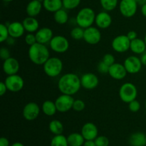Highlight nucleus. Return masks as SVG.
Returning <instances> with one entry per match:
<instances>
[{
    "label": "nucleus",
    "mask_w": 146,
    "mask_h": 146,
    "mask_svg": "<svg viewBox=\"0 0 146 146\" xmlns=\"http://www.w3.org/2000/svg\"><path fill=\"white\" fill-rule=\"evenodd\" d=\"M81 87V78L75 73L63 74L58 81V88L61 94L73 96L79 91Z\"/></svg>",
    "instance_id": "f257e3e1"
},
{
    "label": "nucleus",
    "mask_w": 146,
    "mask_h": 146,
    "mask_svg": "<svg viewBox=\"0 0 146 146\" xmlns=\"http://www.w3.org/2000/svg\"><path fill=\"white\" fill-rule=\"evenodd\" d=\"M29 58L36 65H43L50 57V52L46 44L36 42L29 47L28 51Z\"/></svg>",
    "instance_id": "f03ea898"
},
{
    "label": "nucleus",
    "mask_w": 146,
    "mask_h": 146,
    "mask_svg": "<svg viewBox=\"0 0 146 146\" xmlns=\"http://www.w3.org/2000/svg\"><path fill=\"white\" fill-rule=\"evenodd\" d=\"M95 11L90 7H84L80 9L76 17V22L77 25L84 29L92 27L96 19Z\"/></svg>",
    "instance_id": "7ed1b4c3"
},
{
    "label": "nucleus",
    "mask_w": 146,
    "mask_h": 146,
    "mask_svg": "<svg viewBox=\"0 0 146 146\" xmlns=\"http://www.w3.org/2000/svg\"><path fill=\"white\" fill-rule=\"evenodd\" d=\"M64 64L62 60L56 57H51L43 64L44 73L49 77H56L62 72Z\"/></svg>",
    "instance_id": "20e7f679"
},
{
    "label": "nucleus",
    "mask_w": 146,
    "mask_h": 146,
    "mask_svg": "<svg viewBox=\"0 0 146 146\" xmlns=\"http://www.w3.org/2000/svg\"><path fill=\"white\" fill-rule=\"evenodd\" d=\"M138 96V90L133 83L125 82L119 89V97L125 103H130L133 100H136Z\"/></svg>",
    "instance_id": "39448f33"
},
{
    "label": "nucleus",
    "mask_w": 146,
    "mask_h": 146,
    "mask_svg": "<svg viewBox=\"0 0 146 146\" xmlns=\"http://www.w3.org/2000/svg\"><path fill=\"white\" fill-rule=\"evenodd\" d=\"M50 48L54 52L62 54L68 50L69 41L66 37L62 35L54 36L49 43Z\"/></svg>",
    "instance_id": "423d86ee"
},
{
    "label": "nucleus",
    "mask_w": 146,
    "mask_h": 146,
    "mask_svg": "<svg viewBox=\"0 0 146 146\" xmlns=\"http://www.w3.org/2000/svg\"><path fill=\"white\" fill-rule=\"evenodd\" d=\"M4 83L7 85L8 91L11 92H18L21 91L24 86V80L18 74L9 75L6 77Z\"/></svg>",
    "instance_id": "0eeeda50"
},
{
    "label": "nucleus",
    "mask_w": 146,
    "mask_h": 146,
    "mask_svg": "<svg viewBox=\"0 0 146 146\" xmlns=\"http://www.w3.org/2000/svg\"><path fill=\"white\" fill-rule=\"evenodd\" d=\"M131 40L125 34H120L114 37L111 42L113 50L118 53H124L130 50Z\"/></svg>",
    "instance_id": "6e6552de"
},
{
    "label": "nucleus",
    "mask_w": 146,
    "mask_h": 146,
    "mask_svg": "<svg viewBox=\"0 0 146 146\" xmlns=\"http://www.w3.org/2000/svg\"><path fill=\"white\" fill-rule=\"evenodd\" d=\"M138 4L135 0H121L119 4L120 12L125 18L133 17L136 14Z\"/></svg>",
    "instance_id": "1a4fd4ad"
},
{
    "label": "nucleus",
    "mask_w": 146,
    "mask_h": 146,
    "mask_svg": "<svg viewBox=\"0 0 146 146\" xmlns=\"http://www.w3.org/2000/svg\"><path fill=\"white\" fill-rule=\"evenodd\" d=\"M74 100H75L73 96L61 94L54 101L56 106L57 111L59 113H66L69 111L73 108Z\"/></svg>",
    "instance_id": "9d476101"
},
{
    "label": "nucleus",
    "mask_w": 146,
    "mask_h": 146,
    "mask_svg": "<svg viewBox=\"0 0 146 146\" xmlns=\"http://www.w3.org/2000/svg\"><path fill=\"white\" fill-rule=\"evenodd\" d=\"M123 65L127 72L135 74L139 72L142 69L143 64L141 59L137 56H129L123 62Z\"/></svg>",
    "instance_id": "9b49d317"
},
{
    "label": "nucleus",
    "mask_w": 146,
    "mask_h": 146,
    "mask_svg": "<svg viewBox=\"0 0 146 146\" xmlns=\"http://www.w3.org/2000/svg\"><path fill=\"white\" fill-rule=\"evenodd\" d=\"M101 32L98 27H90L85 29L84 40L89 44H97L101 40Z\"/></svg>",
    "instance_id": "f8f14e48"
},
{
    "label": "nucleus",
    "mask_w": 146,
    "mask_h": 146,
    "mask_svg": "<svg viewBox=\"0 0 146 146\" xmlns=\"http://www.w3.org/2000/svg\"><path fill=\"white\" fill-rule=\"evenodd\" d=\"M40 107L37 103L30 102L23 108L22 115L26 120L33 121L38 117L40 114Z\"/></svg>",
    "instance_id": "ddd939ff"
},
{
    "label": "nucleus",
    "mask_w": 146,
    "mask_h": 146,
    "mask_svg": "<svg viewBox=\"0 0 146 146\" xmlns=\"http://www.w3.org/2000/svg\"><path fill=\"white\" fill-rule=\"evenodd\" d=\"M81 87L86 90H94L98 85L99 80L96 74L88 72L81 76Z\"/></svg>",
    "instance_id": "4468645a"
},
{
    "label": "nucleus",
    "mask_w": 146,
    "mask_h": 146,
    "mask_svg": "<svg viewBox=\"0 0 146 146\" xmlns=\"http://www.w3.org/2000/svg\"><path fill=\"white\" fill-rule=\"evenodd\" d=\"M81 133L86 140H94L98 136V129L94 123L88 122L82 126Z\"/></svg>",
    "instance_id": "2eb2a0df"
},
{
    "label": "nucleus",
    "mask_w": 146,
    "mask_h": 146,
    "mask_svg": "<svg viewBox=\"0 0 146 146\" xmlns=\"http://www.w3.org/2000/svg\"><path fill=\"white\" fill-rule=\"evenodd\" d=\"M2 69L4 72L7 74V76L16 74L19 71V62L17 59L11 57L4 60L2 64Z\"/></svg>",
    "instance_id": "dca6fc26"
},
{
    "label": "nucleus",
    "mask_w": 146,
    "mask_h": 146,
    "mask_svg": "<svg viewBox=\"0 0 146 146\" xmlns=\"http://www.w3.org/2000/svg\"><path fill=\"white\" fill-rule=\"evenodd\" d=\"M95 24L98 29H106L110 27L112 24V17L108 11H102L96 14Z\"/></svg>",
    "instance_id": "f3484780"
},
{
    "label": "nucleus",
    "mask_w": 146,
    "mask_h": 146,
    "mask_svg": "<svg viewBox=\"0 0 146 146\" xmlns=\"http://www.w3.org/2000/svg\"><path fill=\"white\" fill-rule=\"evenodd\" d=\"M127 74H128V72H127L123 64L115 62L113 64L110 66L108 74L110 75V77H112L114 80H123L126 77Z\"/></svg>",
    "instance_id": "a211bd4d"
},
{
    "label": "nucleus",
    "mask_w": 146,
    "mask_h": 146,
    "mask_svg": "<svg viewBox=\"0 0 146 146\" xmlns=\"http://www.w3.org/2000/svg\"><path fill=\"white\" fill-rule=\"evenodd\" d=\"M37 42L43 44H49L51 40L54 37V33L52 29L49 27H41L38 29V31L35 33Z\"/></svg>",
    "instance_id": "6ab92c4d"
},
{
    "label": "nucleus",
    "mask_w": 146,
    "mask_h": 146,
    "mask_svg": "<svg viewBox=\"0 0 146 146\" xmlns=\"http://www.w3.org/2000/svg\"><path fill=\"white\" fill-rule=\"evenodd\" d=\"M7 27H8L9 36L14 39L20 38L24 35L25 32L24 25L22 22H20V21H13V22L9 23Z\"/></svg>",
    "instance_id": "aec40b11"
},
{
    "label": "nucleus",
    "mask_w": 146,
    "mask_h": 146,
    "mask_svg": "<svg viewBox=\"0 0 146 146\" xmlns=\"http://www.w3.org/2000/svg\"><path fill=\"white\" fill-rule=\"evenodd\" d=\"M43 4L38 0H31L26 7V12L29 17H36L41 13L42 10Z\"/></svg>",
    "instance_id": "412c9836"
},
{
    "label": "nucleus",
    "mask_w": 146,
    "mask_h": 146,
    "mask_svg": "<svg viewBox=\"0 0 146 146\" xmlns=\"http://www.w3.org/2000/svg\"><path fill=\"white\" fill-rule=\"evenodd\" d=\"M22 24L25 31L28 33H36L39 29V22L36 17L28 16L23 20Z\"/></svg>",
    "instance_id": "4be33fe9"
},
{
    "label": "nucleus",
    "mask_w": 146,
    "mask_h": 146,
    "mask_svg": "<svg viewBox=\"0 0 146 146\" xmlns=\"http://www.w3.org/2000/svg\"><path fill=\"white\" fill-rule=\"evenodd\" d=\"M130 50L136 54H142L145 52L146 44L144 40L141 38H136L131 42Z\"/></svg>",
    "instance_id": "5701e85b"
},
{
    "label": "nucleus",
    "mask_w": 146,
    "mask_h": 146,
    "mask_svg": "<svg viewBox=\"0 0 146 146\" xmlns=\"http://www.w3.org/2000/svg\"><path fill=\"white\" fill-rule=\"evenodd\" d=\"M43 7L48 12L55 13L63 8L62 0H44Z\"/></svg>",
    "instance_id": "b1692460"
},
{
    "label": "nucleus",
    "mask_w": 146,
    "mask_h": 146,
    "mask_svg": "<svg viewBox=\"0 0 146 146\" xmlns=\"http://www.w3.org/2000/svg\"><path fill=\"white\" fill-rule=\"evenodd\" d=\"M128 142L131 146H145V134L141 132H136V133H133L130 136Z\"/></svg>",
    "instance_id": "393cba45"
},
{
    "label": "nucleus",
    "mask_w": 146,
    "mask_h": 146,
    "mask_svg": "<svg viewBox=\"0 0 146 146\" xmlns=\"http://www.w3.org/2000/svg\"><path fill=\"white\" fill-rule=\"evenodd\" d=\"M68 145L69 146H83L86 140L81 133H72L67 137Z\"/></svg>",
    "instance_id": "a878e982"
},
{
    "label": "nucleus",
    "mask_w": 146,
    "mask_h": 146,
    "mask_svg": "<svg viewBox=\"0 0 146 146\" xmlns=\"http://www.w3.org/2000/svg\"><path fill=\"white\" fill-rule=\"evenodd\" d=\"M41 110H42L43 113L47 116H54V115L56 113L57 109L56 106L55 102L52 101V100H45L44 102L42 103L41 105Z\"/></svg>",
    "instance_id": "bb28decb"
},
{
    "label": "nucleus",
    "mask_w": 146,
    "mask_h": 146,
    "mask_svg": "<svg viewBox=\"0 0 146 146\" xmlns=\"http://www.w3.org/2000/svg\"><path fill=\"white\" fill-rule=\"evenodd\" d=\"M64 129V125L60 120H53L48 124V130L54 135L63 134Z\"/></svg>",
    "instance_id": "cd10ccee"
},
{
    "label": "nucleus",
    "mask_w": 146,
    "mask_h": 146,
    "mask_svg": "<svg viewBox=\"0 0 146 146\" xmlns=\"http://www.w3.org/2000/svg\"><path fill=\"white\" fill-rule=\"evenodd\" d=\"M54 19L58 24H66L68 21V14L66 9L62 8L54 13Z\"/></svg>",
    "instance_id": "c85d7f7f"
},
{
    "label": "nucleus",
    "mask_w": 146,
    "mask_h": 146,
    "mask_svg": "<svg viewBox=\"0 0 146 146\" xmlns=\"http://www.w3.org/2000/svg\"><path fill=\"white\" fill-rule=\"evenodd\" d=\"M51 146H69L67 140V137L64 135H54L51 140Z\"/></svg>",
    "instance_id": "c756f323"
},
{
    "label": "nucleus",
    "mask_w": 146,
    "mask_h": 146,
    "mask_svg": "<svg viewBox=\"0 0 146 146\" xmlns=\"http://www.w3.org/2000/svg\"><path fill=\"white\" fill-rule=\"evenodd\" d=\"M100 4L104 11H111L117 7L118 0H100Z\"/></svg>",
    "instance_id": "7c9ffc66"
},
{
    "label": "nucleus",
    "mask_w": 146,
    "mask_h": 146,
    "mask_svg": "<svg viewBox=\"0 0 146 146\" xmlns=\"http://www.w3.org/2000/svg\"><path fill=\"white\" fill-rule=\"evenodd\" d=\"M84 31H85V29L77 26V27H74L71 29V32H70V35H71V38L75 40H84Z\"/></svg>",
    "instance_id": "2f4dec72"
},
{
    "label": "nucleus",
    "mask_w": 146,
    "mask_h": 146,
    "mask_svg": "<svg viewBox=\"0 0 146 146\" xmlns=\"http://www.w3.org/2000/svg\"><path fill=\"white\" fill-rule=\"evenodd\" d=\"M81 0H62L63 8L66 10H72L77 8L81 4Z\"/></svg>",
    "instance_id": "473e14b6"
},
{
    "label": "nucleus",
    "mask_w": 146,
    "mask_h": 146,
    "mask_svg": "<svg viewBox=\"0 0 146 146\" xmlns=\"http://www.w3.org/2000/svg\"><path fill=\"white\" fill-rule=\"evenodd\" d=\"M9 37V32L8 27L7 24H0V42L1 43L7 42Z\"/></svg>",
    "instance_id": "72a5a7b5"
},
{
    "label": "nucleus",
    "mask_w": 146,
    "mask_h": 146,
    "mask_svg": "<svg viewBox=\"0 0 146 146\" xmlns=\"http://www.w3.org/2000/svg\"><path fill=\"white\" fill-rule=\"evenodd\" d=\"M96 146H108L109 139L105 135H99L94 140Z\"/></svg>",
    "instance_id": "f704fd0d"
},
{
    "label": "nucleus",
    "mask_w": 146,
    "mask_h": 146,
    "mask_svg": "<svg viewBox=\"0 0 146 146\" xmlns=\"http://www.w3.org/2000/svg\"><path fill=\"white\" fill-rule=\"evenodd\" d=\"M86 103L84 100L81 99H76L74 100V104H73V110L76 112H81L85 109Z\"/></svg>",
    "instance_id": "c9c22d12"
},
{
    "label": "nucleus",
    "mask_w": 146,
    "mask_h": 146,
    "mask_svg": "<svg viewBox=\"0 0 146 146\" xmlns=\"http://www.w3.org/2000/svg\"><path fill=\"white\" fill-rule=\"evenodd\" d=\"M24 41H25L26 44L29 47L36 44L37 42V40L35 33H27L24 37Z\"/></svg>",
    "instance_id": "e433bc0d"
},
{
    "label": "nucleus",
    "mask_w": 146,
    "mask_h": 146,
    "mask_svg": "<svg viewBox=\"0 0 146 146\" xmlns=\"http://www.w3.org/2000/svg\"><path fill=\"white\" fill-rule=\"evenodd\" d=\"M141 107V103L137 100H133L132 102L128 103V109H129L130 111L133 112V113H137V112L139 111Z\"/></svg>",
    "instance_id": "4c0bfd02"
},
{
    "label": "nucleus",
    "mask_w": 146,
    "mask_h": 146,
    "mask_svg": "<svg viewBox=\"0 0 146 146\" xmlns=\"http://www.w3.org/2000/svg\"><path fill=\"white\" fill-rule=\"evenodd\" d=\"M109 68L110 66H108V64H106L103 61L99 62V63H98V65H97V70H98V72H100L101 74H108Z\"/></svg>",
    "instance_id": "58836bf2"
},
{
    "label": "nucleus",
    "mask_w": 146,
    "mask_h": 146,
    "mask_svg": "<svg viewBox=\"0 0 146 146\" xmlns=\"http://www.w3.org/2000/svg\"><path fill=\"white\" fill-rule=\"evenodd\" d=\"M102 61L108 64V66H111L115 62V59L113 54H111V53H107V54H104Z\"/></svg>",
    "instance_id": "ea45409f"
},
{
    "label": "nucleus",
    "mask_w": 146,
    "mask_h": 146,
    "mask_svg": "<svg viewBox=\"0 0 146 146\" xmlns=\"http://www.w3.org/2000/svg\"><path fill=\"white\" fill-rule=\"evenodd\" d=\"M0 57H1V60H3L4 61L11 57V53H10L9 50L6 47H1L0 50Z\"/></svg>",
    "instance_id": "a19ab883"
},
{
    "label": "nucleus",
    "mask_w": 146,
    "mask_h": 146,
    "mask_svg": "<svg viewBox=\"0 0 146 146\" xmlns=\"http://www.w3.org/2000/svg\"><path fill=\"white\" fill-rule=\"evenodd\" d=\"M7 91H8V89L4 82H0V95L4 96Z\"/></svg>",
    "instance_id": "79ce46f5"
},
{
    "label": "nucleus",
    "mask_w": 146,
    "mask_h": 146,
    "mask_svg": "<svg viewBox=\"0 0 146 146\" xmlns=\"http://www.w3.org/2000/svg\"><path fill=\"white\" fill-rule=\"evenodd\" d=\"M126 35L127 37H128V39L131 40V42L135 40L136 38H138V34H137L136 31H134V30H131V31H129Z\"/></svg>",
    "instance_id": "37998d69"
},
{
    "label": "nucleus",
    "mask_w": 146,
    "mask_h": 146,
    "mask_svg": "<svg viewBox=\"0 0 146 146\" xmlns=\"http://www.w3.org/2000/svg\"><path fill=\"white\" fill-rule=\"evenodd\" d=\"M0 146H9V141L5 137H1L0 138Z\"/></svg>",
    "instance_id": "c03bdc74"
},
{
    "label": "nucleus",
    "mask_w": 146,
    "mask_h": 146,
    "mask_svg": "<svg viewBox=\"0 0 146 146\" xmlns=\"http://www.w3.org/2000/svg\"><path fill=\"white\" fill-rule=\"evenodd\" d=\"M83 146H96L94 140H86Z\"/></svg>",
    "instance_id": "a18cd8bd"
},
{
    "label": "nucleus",
    "mask_w": 146,
    "mask_h": 146,
    "mask_svg": "<svg viewBox=\"0 0 146 146\" xmlns=\"http://www.w3.org/2000/svg\"><path fill=\"white\" fill-rule=\"evenodd\" d=\"M141 57H140V59H141V62H142L143 65H145L146 66V52H144L143 54H141Z\"/></svg>",
    "instance_id": "49530a36"
},
{
    "label": "nucleus",
    "mask_w": 146,
    "mask_h": 146,
    "mask_svg": "<svg viewBox=\"0 0 146 146\" xmlns=\"http://www.w3.org/2000/svg\"><path fill=\"white\" fill-rule=\"evenodd\" d=\"M6 42L8 43V44H9V45H13V44H14V42H15V39L13 38V37H9Z\"/></svg>",
    "instance_id": "de8ad7c7"
},
{
    "label": "nucleus",
    "mask_w": 146,
    "mask_h": 146,
    "mask_svg": "<svg viewBox=\"0 0 146 146\" xmlns=\"http://www.w3.org/2000/svg\"><path fill=\"white\" fill-rule=\"evenodd\" d=\"M141 13L144 17H146V3L143 4L142 7H141Z\"/></svg>",
    "instance_id": "09e8293b"
},
{
    "label": "nucleus",
    "mask_w": 146,
    "mask_h": 146,
    "mask_svg": "<svg viewBox=\"0 0 146 146\" xmlns=\"http://www.w3.org/2000/svg\"><path fill=\"white\" fill-rule=\"evenodd\" d=\"M11 146H24V145L22 144V143H20V142H16V143H13Z\"/></svg>",
    "instance_id": "8fccbe9b"
},
{
    "label": "nucleus",
    "mask_w": 146,
    "mask_h": 146,
    "mask_svg": "<svg viewBox=\"0 0 146 146\" xmlns=\"http://www.w3.org/2000/svg\"><path fill=\"white\" fill-rule=\"evenodd\" d=\"M135 1H136L137 3H138V4H140V3H141L143 1V0H135Z\"/></svg>",
    "instance_id": "3c124183"
},
{
    "label": "nucleus",
    "mask_w": 146,
    "mask_h": 146,
    "mask_svg": "<svg viewBox=\"0 0 146 146\" xmlns=\"http://www.w3.org/2000/svg\"><path fill=\"white\" fill-rule=\"evenodd\" d=\"M2 1H4V2H11L13 0H2Z\"/></svg>",
    "instance_id": "603ef678"
},
{
    "label": "nucleus",
    "mask_w": 146,
    "mask_h": 146,
    "mask_svg": "<svg viewBox=\"0 0 146 146\" xmlns=\"http://www.w3.org/2000/svg\"><path fill=\"white\" fill-rule=\"evenodd\" d=\"M144 41H145V44H146V33H145V37H144Z\"/></svg>",
    "instance_id": "864d4df0"
},
{
    "label": "nucleus",
    "mask_w": 146,
    "mask_h": 146,
    "mask_svg": "<svg viewBox=\"0 0 146 146\" xmlns=\"http://www.w3.org/2000/svg\"><path fill=\"white\" fill-rule=\"evenodd\" d=\"M145 110H146V99H145Z\"/></svg>",
    "instance_id": "5fc2aeb1"
},
{
    "label": "nucleus",
    "mask_w": 146,
    "mask_h": 146,
    "mask_svg": "<svg viewBox=\"0 0 146 146\" xmlns=\"http://www.w3.org/2000/svg\"><path fill=\"white\" fill-rule=\"evenodd\" d=\"M38 1H41V2H43V1H44V0H38Z\"/></svg>",
    "instance_id": "6e6d98bb"
},
{
    "label": "nucleus",
    "mask_w": 146,
    "mask_h": 146,
    "mask_svg": "<svg viewBox=\"0 0 146 146\" xmlns=\"http://www.w3.org/2000/svg\"><path fill=\"white\" fill-rule=\"evenodd\" d=\"M145 124H146V118H145Z\"/></svg>",
    "instance_id": "4d7b16f0"
},
{
    "label": "nucleus",
    "mask_w": 146,
    "mask_h": 146,
    "mask_svg": "<svg viewBox=\"0 0 146 146\" xmlns=\"http://www.w3.org/2000/svg\"><path fill=\"white\" fill-rule=\"evenodd\" d=\"M145 139H146V134H145Z\"/></svg>",
    "instance_id": "13d9d810"
}]
</instances>
